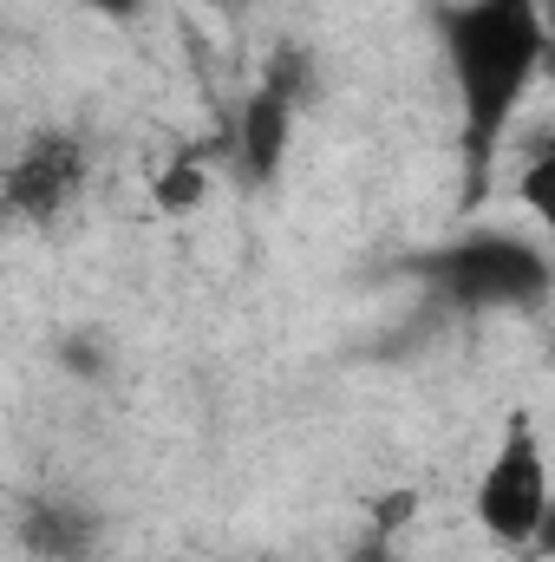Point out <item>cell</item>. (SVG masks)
<instances>
[{"label": "cell", "mask_w": 555, "mask_h": 562, "mask_svg": "<svg viewBox=\"0 0 555 562\" xmlns=\"http://www.w3.org/2000/svg\"><path fill=\"white\" fill-rule=\"evenodd\" d=\"M92 13H105V20H125V13H138L144 0H86Z\"/></svg>", "instance_id": "8"}, {"label": "cell", "mask_w": 555, "mask_h": 562, "mask_svg": "<svg viewBox=\"0 0 555 562\" xmlns=\"http://www.w3.org/2000/svg\"><path fill=\"white\" fill-rule=\"evenodd\" d=\"M477 530L503 550H530L550 524V458L543 438L530 425H510V438L497 445V458L484 464L477 491H471Z\"/></svg>", "instance_id": "2"}, {"label": "cell", "mask_w": 555, "mask_h": 562, "mask_svg": "<svg viewBox=\"0 0 555 562\" xmlns=\"http://www.w3.org/2000/svg\"><path fill=\"white\" fill-rule=\"evenodd\" d=\"M20 537L39 562H79L92 550V517L66 497H33L26 517H20Z\"/></svg>", "instance_id": "6"}, {"label": "cell", "mask_w": 555, "mask_h": 562, "mask_svg": "<svg viewBox=\"0 0 555 562\" xmlns=\"http://www.w3.org/2000/svg\"><path fill=\"white\" fill-rule=\"evenodd\" d=\"M287 144H294V99L281 92V86H262L249 105H242V164H249V177L256 183H269L281 170V157H287Z\"/></svg>", "instance_id": "5"}, {"label": "cell", "mask_w": 555, "mask_h": 562, "mask_svg": "<svg viewBox=\"0 0 555 562\" xmlns=\"http://www.w3.org/2000/svg\"><path fill=\"white\" fill-rule=\"evenodd\" d=\"M92 183V150L72 138V132H33L7 164H0V216L26 223V229H46L59 223Z\"/></svg>", "instance_id": "3"}, {"label": "cell", "mask_w": 555, "mask_h": 562, "mask_svg": "<svg viewBox=\"0 0 555 562\" xmlns=\"http://www.w3.org/2000/svg\"><path fill=\"white\" fill-rule=\"evenodd\" d=\"M444 53H451V86L464 99V125L477 150L510 132L523 112L530 86L543 79L550 59V20L543 0H464L444 20Z\"/></svg>", "instance_id": "1"}, {"label": "cell", "mask_w": 555, "mask_h": 562, "mask_svg": "<svg viewBox=\"0 0 555 562\" xmlns=\"http://www.w3.org/2000/svg\"><path fill=\"white\" fill-rule=\"evenodd\" d=\"M209 190H216V177H209V164H196V157H170V164L150 177V203H157V216H170V223L196 216V210L209 203Z\"/></svg>", "instance_id": "7"}, {"label": "cell", "mask_w": 555, "mask_h": 562, "mask_svg": "<svg viewBox=\"0 0 555 562\" xmlns=\"http://www.w3.org/2000/svg\"><path fill=\"white\" fill-rule=\"evenodd\" d=\"M543 281H550L543 256L517 236H490V243H471L451 256V294H464V301H530V294H543Z\"/></svg>", "instance_id": "4"}]
</instances>
